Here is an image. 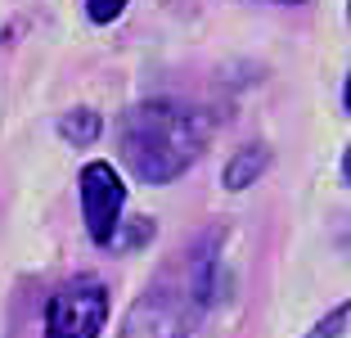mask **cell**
I'll list each match as a JSON object with an SVG mask.
<instances>
[{"label":"cell","mask_w":351,"mask_h":338,"mask_svg":"<svg viewBox=\"0 0 351 338\" xmlns=\"http://www.w3.org/2000/svg\"><path fill=\"white\" fill-rule=\"evenodd\" d=\"M207 135L212 126L203 113L171 100L135 104L117 122V144H122L126 167L149 185H167L185 167H194L198 154L207 149Z\"/></svg>","instance_id":"cell-1"},{"label":"cell","mask_w":351,"mask_h":338,"mask_svg":"<svg viewBox=\"0 0 351 338\" xmlns=\"http://www.w3.org/2000/svg\"><path fill=\"white\" fill-rule=\"evenodd\" d=\"M108 320V289L95 275H77L45 302V338H99Z\"/></svg>","instance_id":"cell-2"},{"label":"cell","mask_w":351,"mask_h":338,"mask_svg":"<svg viewBox=\"0 0 351 338\" xmlns=\"http://www.w3.org/2000/svg\"><path fill=\"white\" fill-rule=\"evenodd\" d=\"M194 293L185 289H149L131 302L117 338H185L194 325Z\"/></svg>","instance_id":"cell-3"},{"label":"cell","mask_w":351,"mask_h":338,"mask_svg":"<svg viewBox=\"0 0 351 338\" xmlns=\"http://www.w3.org/2000/svg\"><path fill=\"white\" fill-rule=\"evenodd\" d=\"M82 190V216L95 244H113L117 225H122V203H126V185L113 172V163H86L77 176Z\"/></svg>","instance_id":"cell-4"},{"label":"cell","mask_w":351,"mask_h":338,"mask_svg":"<svg viewBox=\"0 0 351 338\" xmlns=\"http://www.w3.org/2000/svg\"><path fill=\"white\" fill-rule=\"evenodd\" d=\"M266 163H270V154L261 149V144H248V149H239L234 158L226 163V190H248V185H257V176L266 172Z\"/></svg>","instance_id":"cell-5"},{"label":"cell","mask_w":351,"mask_h":338,"mask_svg":"<svg viewBox=\"0 0 351 338\" xmlns=\"http://www.w3.org/2000/svg\"><path fill=\"white\" fill-rule=\"evenodd\" d=\"M104 131V117L95 109H73V113H63L59 117V135L68 144H77V149H86V144H95Z\"/></svg>","instance_id":"cell-6"},{"label":"cell","mask_w":351,"mask_h":338,"mask_svg":"<svg viewBox=\"0 0 351 338\" xmlns=\"http://www.w3.org/2000/svg\"><path fill=\"white\" fill-rule=\"evenodd\" d=\"M306 338H351V297L342 302L338 311H329V316H324L320 325L311 329Z\"/></svg>","instance_id":"cell-7"},{"label":"cell","mask_w":351,"mask_h":338,"mask_svg":"<svg viewBox=\"0 0 351 338\" xmlns=\"http://www.w3.org/2000/svg\"><path fill=\"white\" fill-rule=\"evenodd\" d=\"M122 10H126V0H86V14H90V23H113Z\"/></svg>","instance_id":"cell-8"},{"label":"cell","mask_w":351,"mask_h":338,"mask_svg":"<svg viewBox=\"0 0 351 338\" xmlns=\"http://www.w3.org/2000/svg\"><path fill=\"white\" fill-rule=\"evenodd\" d=\"M342 172H347V181H351V144H347V158H342Z\"/></svg>","instance_id":"cell-9"},{"label":"cell","mask_w":351,"mask_h":338,"mask_svg":"<svg viewBox=\"0 0 351 338\" xmlns=\"http://www.w3.org/2000/svg\"><path fill=\"white\" fill-rule=\"evenodd\" d=\"M342 100H347V109H351V77H347V91H342Z\"/></svg>","instance_id":"cell-10"},{"label":"cell","mask_w":351,"mask_h":338,"mask_svg":"<svg viewBox=\"0 0 351 338\" xmlns=\"http://www.w3.org/2000/svg\"><path fill=\"white\" fill-rule=\"evenodd\" d=\"M284 5H302V0H284Z\"/></svg>","instance_id":"cell-11"},{"label":"cell","mask_w":351,"mask_h":338,"mask_svg":"<svg viewBox=\"0 0 351 338\" xmlns=\"http://www.w3.org/2000/svg\"><path fill=\"white\" fill-rule=\"evenodd\" d=\"M347 14H351V0H347Z\"/></svg>","instance_id":"cell-12"}]
</instances>
